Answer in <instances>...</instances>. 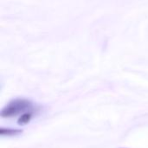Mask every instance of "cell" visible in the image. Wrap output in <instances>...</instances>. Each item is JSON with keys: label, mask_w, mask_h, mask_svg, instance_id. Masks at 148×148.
Wrapping results in <instances>:
<instances>
[{"label": "cell", "mask_w": 148, "mask_h": 148, "mask_svg": "<svg viewBox=\"0 0 148 148\" xmlns=\"http://www.w3.org/2000/svg\"><path fill=\"white\" fill-rule=\"evenodd\" d=\"M33 111L32 103L25 99H16L9 102L2 110L1 116L10 118L19 114H26Z\"/></svg>", "instance_id": "obj_1"}, {"label": "cell", "mask_w": 148, "mask_h": 148, "mask_svg": "<svg viewBox=\"0 0 148 148\" xmlns=\"http://www.w3.org/2000/svg\"><path fill=\"white\" fill-rule=\"evenodd\" d=\"M32 114H33L32 112H29V113H26V114H22L21 117L18 120V124L24 125V124H27L28 122H29V121L32 118Z\"/></svg>", "instance_id": "obj_2"}, {"label": "cell", "mask_w": 148, "mask_h": 148, "mask_svg": "<svg viewBox=\"0 0 148 148\" xmlns=\"http://www.w3.org/2000/svg\"><path fill=\"white\" fill-rule=\"evenodd\" d=\"M20 131H17V130H10V129H3L2 128L1 129V134L3 135V134H16V133H19Z\"/></svg>", "instance_id": "obj_3"}]
</instances>
